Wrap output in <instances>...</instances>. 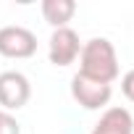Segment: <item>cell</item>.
Masks as SVG:
<instances>
[{
  "instance_id": "6da1fadb",
  "label": "cell",
  "mask_w": 134,
  "mask_h": 134,
  "mask_svg": "<svg viewBox=\"0 0 134 134\" xmlns=\"http://www.w3.org/2000/svg\"><path fill=\"white\" fill-rule=\"evenodd\" d=\"M79 74L103 84H113L118 79V55L110 40L92 37L82 45L79 53Z\"/></svg>"
},
{
  "instance_id": "7a4b0ae2",
  "label": "cell",
  "mask_w": 134,
  "mask_h": 134,
  "mask_svg": "<svg viewBox=\"0 0 134 134\" xmlns=\"http://www.w3.org/2000/svg\"><path fill=\"white\" fill-rule=\"evenodd\" d=\"M110 95H113V87L110 84H103V82H95V79H87L82 74H76L71 79V97L84 108V110H100L110 103Z\"/></svg>"
},
{
  "instance_id": "3957f363",
  "label": "cell",
  "mask_w": 134,
  "mask_h": 134,
  "mask_svg": "<svg viewBox=\"0 0 134 134\" xmlns=\"http://www.w3.org/2000/svg\"><path fill=\"white\" fill-rule=\"evenodd\" d=\"M37 53V37L26 26H3L0 29V55L5 58H32Z\"/></svg>"
},
{
  "instance_id": "277c9868",
  "label": "cell",
  "mask_w": 134,
  "mask_h": 134,
  "mask_svg": "<svg viewBox=\"0 0 134 134\" xmlns=\"http://www.w3.org/2000/svg\"><path fill=\"white\" fill-rule=\"evenodd\" d=\"M32 84L21 71H3L0 74V105L5 110H19L29 103Z\"/></svg>"
},
{
  "instance_id": "5b68a950",
  "label": "cell",
  "mask_w": 134,
  "mask_h": 134,
  "mask_svg": "<svg viewBox=\"0 0 134 134\" xmlns=\"http://www.w3.org/2000/svg\"><path fill=\"white\" fill-rule=\"evenodd\" d=\"M79 53H82V42H79V34L71 26H63V29L53 32L50 47H47V55H50L53 66H71L79 58Z\"/></svg>"
},
{
  "instance_id": "8992f818",
  "label": "cell",
  "mask_w": 134,
  "mask_h": 134,
  "mask_svg": "<svg viewBox=\"0 0 134 134\" xmlns=\"http://www.w3.org/2000/svg\"><path fill=\"white\" fill-rule=\"evenodd\" d=\"M92 134H134V118L126 108H108L95 124Z\"/></svg>"
},
{
  "instance_id": "52a82bcc",
  "label": "cell",
  "mask_w": 134,
  "mask_h": 134,
  "mask_svg": "<svg viewBox=\"0 0 134 134\" xmlns=\"http://www.w3.org/2000/svg\"><path fill=\"white\" fill-rule=\"evenodd\" d=\"M74 13H76V3L74 0H42V16L55 29L69 26Z\"/></svg>"
},
{
  "instance_id": "ba28073f",
  "label": "cell",
  "mask_w": 134,
  "mask_h": 134,
  "mask_svg": "<svg viewBox=\"0 0 134 134\" xmlns=\"http://www.w3.org/2000/svg\"><path fill=\"white\" fill-rule=\"evenodd\" d=\"M0 134H21L19 121H16L8 110H0Z\"/></svg>"
},
{
  "instance_id": "9c48e42d",
  "label": "cell",
  "mask_w": 134,
  "mask_h": 134,
  "mask_svg": "<svg viewBox=\"0 0 134 134\" xmlns=\"http://www.w3.org/2000/svg\"><path fill=\"white\" fill-rule=\"evenodd\" d=\"M121 92H124V97H126V100H131V103H134V69L124 74V79H121Z\"/></svg>"
}]
</instances>
